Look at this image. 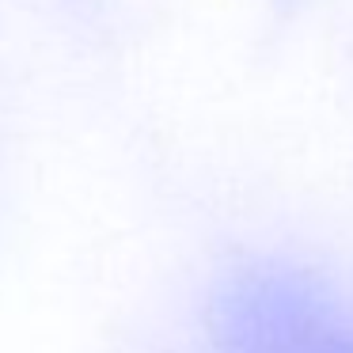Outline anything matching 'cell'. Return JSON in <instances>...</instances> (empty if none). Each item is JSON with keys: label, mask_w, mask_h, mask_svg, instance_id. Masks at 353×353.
Returning a JSON list of instances; mask_svg holds the SVG:
<instances>
[{"label": "cell", "mask_w": 353, "mask_h": 353, "mask_svg": "<svg viewBox=\"0 0 353 353\" xmlns=\"http://www.w3.org/2000/svg\"><path fill=\"white\" fill-rule=\"evenodd\" d=\"M221 353H342L330 300L292 270H247L216 300Z\"/></svg>", "instance_id": "1"}, {"label": "cell", "mask_w": 353, "mask_h": 353, "mask_svg": "<svg viewBox=\"0 0 353 353\" xmlns=\"http://www.w3.org/2000/svg\"><path fill=\"white\" fill-rule=\"evenodd\" d=\"M342 353H353V345H345V350H342Z\"/></svg>", "instance_id": "2"}]
</instances>
